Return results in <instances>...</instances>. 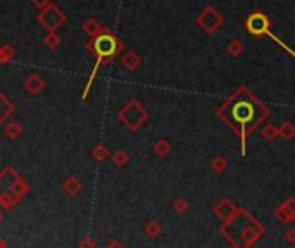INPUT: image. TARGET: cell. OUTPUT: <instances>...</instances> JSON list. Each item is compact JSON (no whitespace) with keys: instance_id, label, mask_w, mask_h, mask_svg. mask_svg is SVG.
Returning <instances> with one entry per match:
<instances>
[{"instance_id":"18","label":"cell","mask_w":295,"mask_h":248,"mask_svg":"<svg viewBox=\"0 0 295 248\" xmlns=\"http://www.w3.org/2000/svg\"><path fill=\"white\" fill-rule=\"evenodd\" d=\"M3 221V214H2V210H0V223Z\"/></svg>"},{"instance_id":"16","label":"cell","mask_w":295,"mask_h":248,"mask_svg":"<svg viewBox=\"0 0 295 248\" xmlns=\"http://www.w3.org/2000/svg\"><path fill=\"white\" fill-rule=\"evenodd\" d=\"M119 155H116V164H121V162H125V155H121L123 152H118Z\"/></svg>"},{"instance_id":"11","label":"cell","mask_w":295,"mask_h":248,"mask_svg":"<svg viewBox=\"0 0 295 248\" xmlns=\"http://www.w3.org/2000/svg\"><path fill=\"white\" fill-rule=\"evenodd\" d=\"M17 200L10 191H0V207L5 210H12L16 207Z\"/></svg>"},{"instance_id":"3","label":"cell","mask_w":295,"mask_h":248,"mask_svg":"<svg viewBox=\"0 0 295 248\" xmlns=\"http://www.w3.org/2000/svg\"><path fill=\"white\" fill-rule=\"evenodd\" d=\"M66 19H68V16H66L57 5H54V3L40 9L38 16H36V22H38L43 29H47V31H57V29L66 22Z\"/></svg>"},{"instance_id":"4","label":"cell","mask_w":295,"mask_h":248,"mask_svg":"<svg viewBox=\"0 0 295 248\" xmlns=\"http://www.w3.org/2000/svg\"><path fill=\"white\" fill-rule=\"evenodd\" d=\"M17 178H19V174L10 165L3 167V171L0 172V191H10V188L14 186Z\"/></svg>"},{"instance_id":"6","label":"cell","mask_w":295,"mask_h":248,"mask_svg":"<svg viewBox=\"0 0 295 248\" xmlns=\"http://www.w3.org/2000/svg\"><path fill=\"white\" fill-rule=\"evenodd\" d=\"M81 188H83V183H81V179L78 178V176H68V178L62 181V191H64V195H68V197H78Z\"/></svg>"},{"instance_id":"8","label":"cell","mask_w":295,"mask_h":248,"mask_svg":"<svg viewBox=\"0 0 295 248\" xmlns=\"http://www.w3.org/2000/svg\"><path fill=\"white\" fill-rule=\"evenodd\" d=\"M29 190H31V186L28 185V181L19 176V178H17V181L14 183V186L10 188V193H12L14 197H16V200L19 202L21 198H24V195L29 193Z\"/></svg>"},{"instance_id":"15","label":"cell","mask_w":295,"mask_h":248,"mask_svg":"<svg viewBox=\"0 0 295 248\" xmlns=\"http://www.w3.org/2000/svg\"><path fill=\"white\" fill-rule=\"evenodd\" d=\"M29 2H31L33 5L36 7V9H43V7L50 5V3H54V0H29Z\"/></svg>"},{"instance_id":"10","label":"cell","mask_w":295,"mask_h":248,"mask_svg":"<svg viewBox=\"0 0 295 248\" xmlns=\"http://www.w3.org/2000/svg\"><path fill=\"white\" fill-rule=\"evenodd\" d=\"M16 59V48L12 45L5 43L0 47V64H9Z\"/></svg>"},{"instance_id":"1","label":"cell","mask_w":295,"mask_h":248,"mask_svg":"<svg viewBox=\"0 0 295 248\" xmlns=\"http://www.w3.org/2000/svg\"><path fill=\"white\" fill-rule=\"evenodd\" d=\"M87 48L97 57V62H95V66H93L92 74H90V78H88V83L83 90V95H81L83 100L88 99V93H90V88L93 85V80H95V76H97L99 67L107 62H111V59H113L119 52V48H121V41L116 38L111 31H107L106 28H102L99 31V35L90 36V41L87 43Z\"/></svg>"},{"instance_id":"14","label":"cell","mask_w":295,"mask_h":248,"mask_svg":"<svg viewBox=\"0 0 295 248\" xmlns=\"http://www.w3.org/2000/svg\"><path fill=\"white\" fill-rule=\"evenodd\" d=\"M92 155L95 157L97 160H102L107 157V150L104 148V146H95V148L92 150Z\"/></svg>"},{"instance_id":"7","label":"cell","mask_w":295,"mask_h":248,"mask_svg":"<svg viewBox=\"0 0 295 248\" xmlns=\"http://www.w3.org/2000/svg\"><path fill=\"white\" fill-rule=\"evenodd\" d=\"M14 111H16V105L12 100L5 93H0V123H5L14 114Z\"/></svg>"},{"instance_id":"9","label":"cell","mask_w":295,"mask_h":248,"mask_svg":"<svg viewBox=\"0 0 295 248\" xmlns=\"http://www.w3.org/2000/svg\"><path fill=\"white\" fill-rule=\"evenodd\" d=\"M3 134H5L9 140H16V138H19L21 134H23V126L16 121L7 123L5 126H3Z\"/></svg>"},{"instance_id":"12","label":"cell","mask_w":295,"mask_h":248,"mask_svg":"<svg viewBox=\"0 0 295 248\" xmlns=\"http://www.w3.org/2000/svg\"><path fill=\"white\" fill-rule=\"evenodd\" d=\"M43 43H45L47 48H50V50H55V48L61 45V36H59L55 31H47V35L43 36Z\"/></svg>"},{"instance_id":"13","label":"cell","mask_w":295,"mask_h":248,"mask_svg":"<svg viewBox=\"0 0 295 248\" xmlns=\"http://www.w3.org/2000/svg\"><path fill=\"white\" fill-rule=\"evenodd\" d=\"M83 29H85V33H87L88 36H95V35H99V31H100L99 22H97L95 19H88V21H85Z\"/></svg>"},{"instance_id":"2","label":"cell","mask_w":295,"mask_h":248,"mask_svg":"<svg viewBox=\"0 0 295 248\" xmlns=\"http://www.w3.org/2000/svg\"><path fill=\"white\" fill-rule=\"evenodd\" d=\"M225 118L244 134L245 129L257 121V105L254 100L237 97V99L225 109Z\"/></svg>"},{"instance_id":"17","label":"cell","mask_w":295,"mask_h":248,"mask_svg":"<svg viewBox=\"0 0 295 248\" xmlns=\"http://www.w3.org/2000/svg\"><path fill=\"white\" fill-rule=\"evenodd\" d=\"M0 247H5V242H3L2 238H0Z\"/></svg>"},{"instance_id":"5","label":"cell","mask_w":295,"mask_h":248,"mask_svg":"<svg viewBox=\"0 0 295 248\" xmlns=\"http://www.w3.org/2000/svg\"><path fill=\"white\" fill-rule=\"evenodd\" d=\"M23 85H24L26 92L31 93V95H38V93L42 92L43 88H45V81H43V78L40 76V74H36V73L29 74V76L24 80Z\"/></svg>"}]
</instances>
